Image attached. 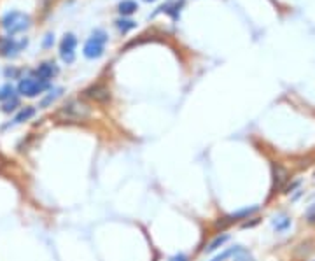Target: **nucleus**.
<instances>
[{"label":"nucleus","mask_w":315,"mask_h":261,"mask_svg":"<svg viewBox=\"0 0 315 261\" xmlns=\"http://www.w3.org/2000/svg\"><path fill=\"white\" fill-rule=\"evenodd\" d=\"M54 117L62 123H86L91 117V107L82 98L68 100L56 111Z\"/></svg>","instance_id":"f257e3e1"},{"label":"nucleus","mask_w":315,"mask_h":261,"mask_svg":"<svg viewBox=\"0 0 315 261\" xmlns=\"http://www.w3.org/2000/svg\"><path fill=\"white\" fill-rule=\"evenodd\" d=\"M32 27V18L21 11H9L2 16V28H4L11 37L14 33H21Z\"/></svg>","instance_id":"f03ea898"},{"label":"nucleus","mask_w":315,"mask_h":261,"mask_svg":"<svg viewBox=\"0 0 315 261\" xmlns=\"http://www.w3.org/2000/svg\"><path fill=\"white\" fill-rule=\"evenodd\" d=\"M107 41H109L107 32L102 30V28H94V30L91 32V37L86 41V44H84V51H82L84 56L88 60L100 58L105 51V44H107Z\"/></svg>","instance_id":"7ed1b4c3"},{"label":"nucleus","mask_w":315,"mask_h":261,"mask_svg":"<svg viewBox=\"0 0 315 261\" xmlns=\"http://www.w3.org/2000/svg\"><path fill=\"white\" fill-rule=\"evenodd\" d=\"M82 98L96 102V104H107L112 100V91L105 82H94L82 91Z\"/></svg>","instance_id":"20e7f679"},{"label":"nucleus","mask_w":315,"mask_h":261,"mask_svg":"<svg viewBox=\"0 0 315 261\" xmlns=\"http://www.w3.org/2000/svg\"><path fill=\"white\" fill-rule=\"evenodd\" d=\"M46 90H49V82L41 81L37 77H23L18 84V91L23 97H28V98H33L37 95L44 93Z\"/></svg>","instance_id":"39448f33"},{"label":"nucleus","mask_w":315,"mask_h":261,"mask_svg":"<svg viewBox=\"0 0 315 261\" xmlns=\"http://www.w3.org/2000/svg\"><path fill=\"white\" fill-rule=\"evenodd\" d=\"M28 46V39H21V41H16L14 37H2L0 39V54L4 56V58H14V56H18V53L23 49V48H27Z\"/></svg>","instance_id":"423d86ee"},{"label":"nucleus","mask_w":315,"mask_h":261,"mask_svg":"<svg viewBox=\"0 0 315 261\" xmlns=\"http://www.w3.org/2000/svg\"><path fill=\"white\" fill-rule=\"evenodd\" d=\"M76 48H77V39L74 33H65V37L60 42V56L67 65L76 62Z\"/></svg>","instance_id":"0eeeda50"},{"label":"nucleus","mask_w":315,"mask_h":261,"mask_svg":"<svg viewBox=\"0 0 315 261\" xmlns=\"http://www.w3.org/2000/svg\"><path fill=\"white\" fill-rule=\"evenodd\" d=\"M58 74H60V68L54 62H42L35 70L37 79H41V81H46V82H49Z\"/></svg>","instance_id":"6e6552de"},{"label":"nucleus","mask_w":315,"mask_h":261,"mask_svg":"<svg viewBox=\"0 0 315 261\" xmlns=\"http://www.w3.org/2000/svg\"><path fill=\"white\" fill-rule=\"evenodd\" d=\"M184 5V0H170L167 4H163L161 7H158L156 14L158 13H167L170 14L173 19H179V14H180V7Z\"/></svg>","instance_id":"1a4fd4ad"},{"label":"nucleus","mask_w":315,"mask_h":261,"mask_svg":"<svg viewBox=\"0 0 315 261\" xmlns=\"http://www.w3.org/2000/svg\"><path fill=\"white\" fill-rule=\"evenodd\" d=\"M62 93H63V88H53V90H49V93L46 95L44 98L39 102V107H41V109H47L51 104H53V102H56V100L62 97Z\"/></svg>","instance_id":"9d476101"},{"label":"nucleus","mask_w":315,"mask_h":261,"mask_svg":"<svg viewBox=\"0 0 315 261\" xmlns=\"http://www.w3.org/2000/svg\"><path fill=\"white\" fill-rule=\"evenodd\" d=\"M33 116H35V107L27 105V107H23L21 111L16 114V117H14V125H21V123L28 121V119H30V117H33Z\"/></svg>","instance_id":"9b49d317"},{"label":"nucleus","mask_w":315,"mask_h":261,"mask_svg":"<svg viewBox=\"0 0 315 261\" xmlns=\"http://www.w3.org/2000/svg\"><path fill=\"white\" fill-rule=\"evenodd\" d=\"M137 9H139V5H137L135 0H123V2H119V5H117V11H119V14H123V16H130V14H133Z\"/></svg>","instance_id":"f8f14e48"},{"label":"nucleus","mask_w":315,"mask_h":261,"mask_svg":"<svg viewBox=\"0 0 315 261\" xmlns=\"http://www.w3.org/2000/svg\"><path fill=\"white\" fill-rule=\"evenodd\" d=\"M257 211V207H251V209H242V211H238V212H233V214H230L228 216V221L230 223H233V221H242V219H245V217H249L252 214V212H256Z\"/></svg>","instance_id":"ddd939ff"},{"label":"nucleus","mask_w":315,"mask_h":261,"mask_svg":"<svg viewBox=\"0 0 315 261\" xmlns=\"http://www.w3.org/2000/svg\"><path fill=\"white\" fill-rule=\"evenodd\" d=\"M228 239H230V235H219L217 239H214L210 244H208V247H205V252H214L217 251L219 247H222L226 242H228Z\"/></svg>","instance_id":"4468645a"},{"label":"nucleus","mask_w":315,"mask_h":261,"mask_svg":"<svg viewBox=\"0 0 315 261\" xmlns=\"http://www.w3.org/2000/svg\"><path fill=\"white\" fill-rule=\"evenodd\" d=\"M116 27L117 30L121 32V33H128L130 30H133V28L137 27V23L133 21V19H126V18H121L116 21Z\"/></svg>","instance_id":"2eb2a0df"},{"label":"nucleus","mask_w":315,"mask_h":261,"mask_svg":"<svg viewBox=\"0 0 315 261\" xmlns=\"http://www.w3.org/2000/svg\"><path fill=\"white\" fill-rule=\"evenodd\" d=\"M243 247H240V245H235V247H230V249H226V251H222L220 254H217V256H214L210 261H226L230 256H235L238 251H242Z\"/></svg>","instance_id":"dca6fc26"},{"label":"nucleus","mask_w":315,"mask_h":261,"mask_svg":"<svg viewBox=\"0 0 315 261\" xmlns=\"http://www.w3.org/2000/svg\"><path fill=\"white\" fill-rule=\"evenodd\" d=\"M14 97V88L13 84H4L0 88V100H9Z\"/></svg>","instance_id":"f3484780"},{"label":"nucleus","mask_w":315,"mask_h":261,"mask_svg":"<svg viewBox=\"0 0 315 261\" xmlns=\"http://www.w3.org/2000/svg\"><path fill=\"white\" fill-rule=\"evenodd\" d=\"M16 107H19V98L18 97H13V98H9L5 102L2 111H4V113H13V111H16Z\"/></svg>","instance_id":"a211bd4d"},{"label":"nucleus","mask_w":315,"mask_h":261,"mask_svg":"<svg viewBox=\"0 0 315 261\" xmlns=\"http://www.w3.org/2000/svg\"><path fill=\"white\" fill-rule=\"evenodd\" d=\"M289 225H291V219H287V217H277L273 221V226L277 231H284L285 228H289Z\"/></svg>","instance_id":"6ab92c4d"},{"label":"nucleus","mask_w":315,"mask_h":261,"mask_svg":"<svg viewBox=\"0 0 315 261\" xmlns=\"http://www.w3.org/2000/svg\"><path fill=\"white\" fill-rule=\"evenodd\" d=\"M233 261H254V260H252V256L249 254L247 251H243V249H242V251H238L236 254H235Z\"/></svg>","instance_id":"aec40b11"},{"label":"nucleus","mask_w":315,"mask_h":261,"mask_svg":"<svg viewBox=\"0 0 315 261\" xmlns=\"http://www.w3.org/2000/svg\"><path fill=\"white\" fill-rule=\"evenodd\" d=\"M53 44H54V35L53 33H47L44 37V41H42V46H44L46 49H49V48H53Z\"/></svg>","instance_id":"412c9836"},{"label":"nucleus","mask_w":315,"mask_h":261,"mask_svg":"<svg viewBox=\"0 0 315 261\" xmlns=\"http://www.w3.org/2000/svg\"><path fill=\"white\" fill-rule=\"evenodd\" d=\"M5 76L11 77V79H14V77H18V76H19V70H18V68L7 67V68H5Z\"/></svg>","instance_id":"4be33fe9"},{"label":"nucleus","mask_w":315,"mask_h":261,"mask_svg":"<svg viewBox=\"0 0 315 261\" xmlns=\"http://www.w3.org/2000/svg\"><path fill=\"white\" fill-rule=\"evenodd\" d=\"M168 261H189V258L186 256V254H182V252H180V254H175V256H172Z\"/></svg>","instance_id":"5701e85b"},{"label":"nucleus","mask_w":315,"mask_h":261,"mask_svg":"<svg viewBox=\"0 0 315 261\" xmlns=\"http://www.w3.org/2000/svg\"><path fill=\"white\" fill-rule=\"evenodd\" d=\"M144 2H154V0H144Z\"/></svg>","instance_id":"b1692460"}]
</instances>
